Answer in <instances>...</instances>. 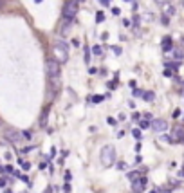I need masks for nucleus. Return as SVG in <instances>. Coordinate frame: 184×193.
<instances>
[{"label":"nucleus","mask_w":184,"mask_h":193,"mask_svg":"<svg viewBox=\"0 0 184 193\" xmlns=\"http://www.w3.org/2000/svg\"><path fill=\"white\" fill-rule=\"evenodd\" d=\"M52 54H54V60L60 65L67 63L69 62V45L63 40H56L52 43Z\"/></svg>","instance_id":"1"},{"label":"nucleus","mask_w":184,"mask_h":193,"mask_svg":"<svg viewBox=\"0 0 184 193\" xmlns=\"http://www.w3.org/2000/svg\"><path fill=\"white\" fill-rule=\"evenodd\" d=\"M80 11V2L78 0H67L63 4V9H61V15H63V20H74L76 15Z\"/></svg>","instance_id":"2"},{"label":"nucleus","mask_w":184,"mask_h":193,"mask_svg":"<svg viewBox=\"0 0 184 193\" xmlns=\"http://www.w3.org/2000/svg\"><path fill=\"white\" fill-rule=\"evenodd\" d=\"M99 161H101V164L105 168L112 166L114 162H116V150H114V146H110V144L103 146L101 153H99Z\"/></svg>","instance_id":"3"},{"label":"nucleus","mask_w":184,"mask_h":193,"mask_svg":"<svg viewBox=\"0 0 184 193\" xmlns=\"http://www.w3.org/2000/svg\"><path fill=\"white\" fill-rule=\"evenodd\" d=\"M47 76H49V79H51L52 83H58L60 81V76H61V65L51 58V60H47Z\"/></svg>","instance_id":"4"},{"label":"nucleus","mask_w":184,"mask_h":193,"mask_svg":"<svg viewBox=\"0 0 184 193\" xmlns=\"http://www.w3.org/2000/svg\"><path fill=\"white\" fill-rule=\"evenodd\" d=\"M166 139L170 141V143H179V141H182L184 139V127H182V125H175L172 135L166 137Z\"/></svg>","instance_id":"5"},{"label":"nucleus","mask_w":184,"mask_h":193,"mask_svg":"<svg viewBox=\"0 0 184 193\" xmlns=\"http://www.w3.org/2000/svg\"><path fill=\"white\" fill-rule=\"evenodd\" d=\"M150 127H152L153 132H157V134H163L168 130V123L164 121V119H153L152 123H150Z\"/></svg>","instance_id":"6"},{"label":"nucleus","mask_w":184,"mask_h":193,"mask_svg":"<svg viewBox=\"0 0 184 193\" xmlns=\"http://www.w3.org/2000/svg\"><path fill=\"white\" fill-rule=\"evenodd\" d=\"M161 11H163V16H168V18L175 16V13H177V9H175V6L172 2H163L161 4Z\"/></svg>","instance_id":"7"},{"label":"nucleus","mask_w":184,"mask_h":193,"mask_svg":"<svg viewBox=\"0 0 184 193\" xmlns=\"http://www.w3.org/2000/svg\"><path fill=\"white\" fill-rule=\"evenodd\" d=\"M146 182H148V179H146V177H139L137 181H134V182H132L134 193H143V191H144V186H146Z\"/></svg>","instance_id":"8"},{"label":"nucleus","mask_w":184,"mask_h":193,"mask_svg":"<svg viewBox=\"0 0 184 193\" xmlns=\"http://www.w3.org/2000/svg\"><path fill=\"white\" fill-rule=\"evenodd\" d=\"M6 137L11 141V143H20L24 139V135H22L20 132H15V130H7L6 132Z\"/></svg>","instance_id":"9"},{"label":"nucleus","mask_w":184,"mask_h":193,"mask_svg":"<svg viewBox=\"0 0 184 193\" xmlns=\"http://www.w3.org/2000/svg\"><path fill=\"white\" fill-rule=\"evenodd\" d=\"M163 51H164V53L173 51V42H172L170 36H164V38H163Z\"/></svg>","instance_id":"10"},{"label":"nucleus","mask_w":184,"mask_h":193,"mask_svg":"<svg viewBox=\"0 0 184 193\" xmlns=\"http://www.w3.org/2000/svg\"><path fill=\"white\" fill-rule=\"evenodd\" d=\"M71 24H72L71 20H65V24L61 25V29H60L61 36H67V34H69V31H71Z\"/></svg>","instance_id":"11"},{"label":"nucleus","mask_w":184,"mask_h":193,"mask_svg":"<svg viewBox=\"0 0 184 193\" xmlns=\"http://www.w3.org/2000/svg\"><path fill=\"white\" fill-rule=\"evenodd\" d=\"M126 177H128V181H130V182H134V181H137V179L141 177V173H139V172H130Z\"/></svg>","instance_id":"12"},{"label":"nucleus","mask_w":184,"mask_h":193,"mask_svg":"<svg viewBox=\"0 0 184 193\" xmlns=\"http://www.w3.org/2000/svg\"><path fill=\"white\" fill-rule=\"evenodd\" d=\"M47 116H49V108H45V112L42 114V119H40V125H42V127H45V125H47Z\"/></svg>","instance_id":"13"},{"label":"nucleus","mask_w":184,"mask_h":193,"mask_svg":"<svg viewBox=\"0 0 184 193\" xmlns=\"http://www.w3.org/2000/svg\"><path fill=\"white\" fill-rule=\"evenodd\" d=\"M92 53L96 54V56H101V54H103V49H101V45H94V47H92Z\"/></svg>","instance_id":"14"},{"label":"nucleus","mask_w":184,"mask_h":193,"mask_svg":"<svg viewBox=\"0 0 184 193\" xmlns=\"http://www.w3.org/2000/svg\"><path fill=\"white\" fill-rule=\"evenodd\" d=\"M153 97H155L153 92H144L143 94V99H146V101H153Z\"/></svg>","instance_id":"15"},{"label":"nucleus","mask_w":184,"mask_h":193,"mask_svg":"<svg viewBox=\"0 0 184 193\" xmlns=\"http://www.w3.org/2000/svg\"><path fill=\"white\" fill-rule=\"evenodd\" d=\"M103 20H105V15H103L101 11H98V13H96V22H98V24H101Z\"/></svg>","instance_id":"16"},{"label":"nucleus","mask_w":184,"mask_h":193,"mask_svg":"<svg viewBox=\"0 0 184 193\" xmlns=\"http://www.w3.org/2000/svg\"><path fill=\"white\" fill-rule=\"evenodd\" d=\"M85 63H90V49L85 47Z\"/></svg>","instance_id":"17"},{"label":"nucleus","mask_w":184,"mask_h":193,"mask_svg":"<svg viewBox=\"0 0 184 193\" xmlns=\"http://www.w3.org/2000/svg\"><path fill=\"white\" fill-rule=\"evenodd\" d=\"M132 135H134V137H135V139H141V130H139V128L132 130Z\"/></svg>","instance_id":"18"},{"label":"nucleus","mask_w":184,"mask_h":193,"mask_svg":"<svg viewBox=\"0 0 184 193\" xmlns=\"http://www.w3.org/2000/svg\"><path fill=\"white\" fill-rule=\"evenodd\" d=\"M22 135H24V139H31L33 137V132L31 130H25V132H22Z\"/></svg>","instance_id":"19"},{"label":"nucleus","mask_w":184,"mask_h":193,"mask_svg":"<svg viewBox=\"0 0 184 193\" xmlns=\"http://www.w3.org/2000/svg\"><path fill=\"white\" fill-rule=\"evenodd\" d=\"M112 53L116 54V56H119V54H121V47H117V45H114V47H112Z\"/></svg>","instance_id":"20"},{"label":"nucleus","mask_w":184,"mask_h":193,"mask_svg":"<svg viewBox=\"0 0 184 193\" xmlns=\"http://www.w3.org/2000/svg\"><path fill=\"white\" fill-rule=\"evenodd\" d=\"M103 96H92V103H101Z\"/></svg>","instance_id":"21"},{"label":"nucleus","mask_w":184,"mask_h":193,"mask_svg":"<svg viewBox=\"0 0 184 193\" xmlns=\"http://www.w3.org/2000/svg\"><path fill=\"white\" fill-rule=\"evenodd\" d=\"M139 127H141V128H148V127H150V123H148V121H139Z\"/></svg>","instance_id":"22"},{"label":"nucleus","mask_w":184,"mask_h":193,"mask_svg":"<svg viewBox=\"0 0 184 193\" xmlns=\"http://www.w3.org/2000/svg\"><path fill=\"white\" fill-rule=\"evenodd\" d=\"M22 168H24V170H31V162L22 161Z\"/></svg>","instance_id":"23"},{"label":"nucleus","mask_w":184,"mask_h":193,"mask_svg":"<svg viewBox=\"0 0 184 193\" xmlns=\"http://www.w3.org/2000/svg\"><path fill=\"white\" fill-rule=\"evenodd\" d=\"M47 162H49V159H43V162H40V170H45L47 168Z\"/></svg>","instance_id":"24"},{"label":"nucleus","mask_w":184,"mask_h":193,"mask_svg":"<svg viewBox=\"0 0 184 193\" xmlns=\"http://www.w3.org/2000/svg\"><path fill=\"white\" fill-rule=\"evenodd\" d=\"M173 54H175V58H177V60H182V56H184L181 51H173Z\"/></svg>","instance_id":"25"},{"label":"nucleus","mask_w":184,"mask_h":193,"mask_svg":"<svg viewBox=\"0 0 184 193\" xmlns=\"http://www.w3.org/2000/svg\"><path fill=\"white\" fill-rule=\"evenodd\" d=\"M4 170H6V172H7V173H13V172H15V170H13V166H11V164H7V166H6V168H4Z\"/></svg>","instance_id":"26"},{"label":"nucleus","mask_w":184,"mask_h":193,"mask_svg":"<svg viewBox=\"0 0 184 193\" xmlns=\"http://www.w3.org/2000/svg\"><path fill=\"white\" fill-rule=\"evenodd\" d=\"M71 179H72L71 172H67V173H65V181H67V182H69V181H71Z\"/></svg>","instance_id":"27"},{"label":"nucleus","mask_w":184,"mask_h":193,"mask_svg":"<svg viewBox=\"0 0 184 193\" xmlns=\"http://www.w3.org/2000/svg\"><path fill=\"white\" fill-rule=\"evenodd\" d=\"M112 13H114V15H121V9H119V7H114Z\"/></svg>","instance_id":"28"},{"label":"nucleus","mask_w":184,"mask_h":193,"mask_svg":"<svg viewBox=\"0 0 184 193\" xmlns=\"http://www.w3.org/2000/svg\"><path fill=\"white\" fill-rule=\"evenodd\" d=\"M107 121H108V125H116V123H117V121H116V119H114V118H108V119H107Z\"/></svg>","instance_id":"29"},{"label":"nucleus","mask_w":184,"mask_h":193,"mask_svg":"<svg viewBox=\"0 0 184 193\" xmlns=\"http://www.w3.org/2000/svg\"><path fill=\"white\" fill-rule=\"evenodd\" d=\"M31 150H33L31 146H25V148H22V153H27V152H31Z\"/></svg>","instance_id":"30"},{"label":"nucleus","mask_w":184,"mask_h":193,"mask_svg":"<svg viewBox=\"0 0 184 193\" xmlns=\"http://www.w3.org/2000/svg\"><path fill=\"white\" fill-rule=\"evenodd\" d=\"M134 94H135V96H143V92H141L139 88H135V90H134Z\"/></svg>","instance_id":"31"},{"label":"nucleus","mask_w":184,"mask_h":193,"mask_svg":"<svg viewBox=\"0 0 184 193\" xmlns=\"http://www.w3.org/2000/svg\"><path fill=\"white\" fill-rule=\"evenodd\" d=\"M168 22H170V18H168V16H163V24H164V25H168Z\"/></svg>","instance_id":"32"},{"label":"nucleus","mask_w":184,"mask_h":193,"mask_svg":"<svg viewBox=\"0 0 184 193\" xmlns=\"http://www.w3.org/2000/svg\"><path fill=\"white\" fill-rule=\"evenodd\" d=\"M164 76L166 78H172V71H164Z\"/></svg>","instance_id":"33"},{"label":"nucleus","mask_w":184,"mask_h":193,"mask_svg":"<svg viewBox=\"0 0 184 193\" xmlns=\"http://www.w3.org/2000/svg\"><path fill=\"white\" fill-rule=\"evenodd\" d=\"M117 168H121V170H125V168H126V164H125V162H119V164H117Z\"/></svg>","instance_id":"34"},{"label":"nucleus","mask_w":184,"mask_h":193,"mask_svg":"<svg viewBox=\"0 0 184 193\" xmlns=\"http://www.w3.org/2000/svg\"><path fill=\"white\" fill-rule=\"evenodd\" d=\"M0 186H6V179H0Z\"/></svg>","instance_id":"35"},{"label":"nucleus","mask_w":184,"mask_h":193,"mask_svg":"<svg viewBox=\"0 0 184 193\" xmlns=\"http://www.w3.org/2000/svg\"><path fill=\"white\" fill-rule=\"evenodd\" d=\"M101 4L103 6H108V0H101Z\"/></svg>","instance_id":"36"},{"label":"nucleus","mask_w":184,"mask_h":193,"mask_svg":"<svg viewBox=\"0 0 184 193\" xmlns=\"http://www.w3.org/2000/svg\"><path fill=\"white\" fill-rule=\"evenodd\" d=\"M181 43H182V47H184V36H182V38H181Z\"/></svg>","instance_id":"37"},{"label":"nucleus","mask_w":184,"mask_h":193,"mask_svg":"<svg viewBox=\"0 0 184 193\" xmlns=\"http://www.w3.org/2000/svg\"><path fill=\"white\" fill-rule=\"evenodd\" d=\"M45 193H51V188H47V190H45Z\"/></svg>","instance_id":"38"},{"label":"nucleus","mask_w":184,"mask_h":193,"mask_svg":"<svg viewBox=\"0 0 184 193\" xmlns=\"http://www.w3.org/2000/svg\"><path fill=\"white\" fill-rule=\"evenodd\" d=\"M4 193H13V191H11V190H6V191H4Z\"/></svg>","instance_id":"39"},{"label":"nucleus","mask_w":184,"mask_h":193,"mask_svg":"<svg viewBox=\"0 0 184 193\" xmlns=\"http://www.w3.org/2000/svg\"><path fill=\"white\" fill-rule=\"evenodd\" d=\"M181 4H182V7H184V0H181Z\"/></svg>","instance_id":"40"},{"label":"nucleus","mask_w":184,"mask_h":193,"mask_svg":"<svg viewBox=\"0 0 184 193\" xmlns=\"http://www.w3.org/2000/svg\"><path fill=\"white\" fill-rule=\"evenodd\" d=\"M150 193H159V191H155V190H153V191H150Z\"/></svg>","instance_id":"41"},{"label":"nucleus","mask_w":184,"mask_h":193,"mask_svg":"<svg viewBox=\"0 0 184 193\" xmlns=\"http://www.w3.org/2000/svg\"><path fill=\"white\" fill-rule=\"evenodd\" d=\"M0 7H2V2H0Z\"/></svg>","instance_id":"42"},{"label":"nucleus","mask_w":184,"mask_h":193,"mask_svg":"<svg viewBox=\"0 0 184 193\" xmlns=\"http://www.w3.org/2000/svg\"><path fill=\"white\" fill-rule=\"evenodd\" d=\"M182 85H184V81H182Z\"/></svg>","instance_id":"43"}]
</instances>
